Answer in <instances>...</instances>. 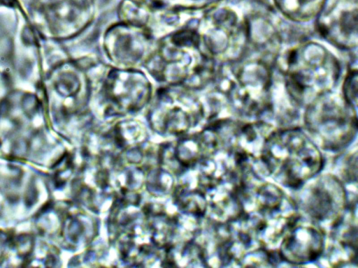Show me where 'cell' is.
<instances>
[{"instance_id": "1", "label": "cell", "mask_w": 358, "mask_h": 268, "mask_svg": "<svg viewBox=\"0 0 358 268\" xmlns=\"http://www.w3.org/2000/svg\"><path fill=\"white\" fill-rule=\"evenodd\" d=\"M236 227L258 246L277 251L287 231L300 215L294 199L278 185L250 178L241 195Z\"/></svg>"}, {"instance_id": "2", "label": "cell", "mask_w": 358, "mask_h": 268, "mask_svg": "<svg viewBox=\"0 0 358 268\" xmlns=\"http://www.w3.org/2000/svg\"><path fill=\"white\" fill-rule=\"evenodd\" d=\"M264 177L296 190L318 175L324 166L319 147L301 129H275L266 140L261 156Z\"/></svg>"}, {"instance_id": "3", "label": "cell", "mask_w": 358, "mask_h": 268, "mask_svg": "<svg viewBox=\"0 0 358 268\" xmlns=\"http://www.w3.org/2000/svg\"><path fill=\"white\" fill-rule=\"evenodd\" d=\"M278 57L287 91L297 105H307L331 91L339 77L336 58L317 43H301Z\"/></svg>"}, {"instance_id": "4", "label": "cell", "mask_w": 358, "mask_h": 268, "mask_svg": "<svg viewBox=\"0 0 358 268\" xmlns=\"http://www.w3.org/2000/svg\"><path fill=\"white\" fill-rule=\"evenodd\" d=\"M303 122L309 137L327 151L345 149L355 138L357 109L343 96L329 91L307 105Z\"/></svg>"}, {"instance_id": "5", "label": "cell", "mask_w": 358, "mask_h": 268, "mask_svg": "<svg viewBox=\"0 0 358 268\" xmlns=\"http://www.w3.org/2000/svg\"><path fill=\"white\" fill-rule=\"evenodd\" d=\"M224 83L223 91L238 115L257 121L271 112V71L263 59H251L237 64Z\"/></svg>"}, {"instance_id": "6", "label": "cell", "mask_w": 358, "mask_h": 268, "mask_svg": "<svg viewBox=\"0 0 358 268\" xmlns=\"http://www.w3.org/2000/svg\"><path fill=\"white\" fill-rule=\"evenodd\" d=\"M199 36L192 31H181L171 38L170 43L162 47L159 67L163 77L183 82L192 87L207 84L215 74L214 57L203 45Z\"/></svg>"}, {"instance_id": "7", "label": "cell", "mask_w": 358, "mask_h": 268, "mask_svg": "<svg viewBox=\"0 0 358 268\" xmlns=\"http://www.w3.org/2000/svg\"><path fill=\"white\" fill-rule=\"evenodd\" d=\"M294 199L299 212L320 225L325 232L345 215L350 203L344 184L336 175H317L296 189Z\"/></svg>"}, {"instance_id": "8", "label": "cell", "mask_w": 358, "mask_h": 268, "mask_svg": "<svg viewBox=\"0 0 358 268\" xmlns=\"http://www.w3.org/2000/svg\"><path fill=\"white\" fill-rule=\"evenodd\" d=\"M202 38L213 57L228 63L236 61L249 41L248 22L231 10H221L206 23Z\"/></svg>"}, {"instance_id": "9", "label": "cell", "mask_w": 358, "mask_h": 268, "mask_svg": "<svg viewBox=\"0 0 358 268\" xmlns=\"http://www.w3.org/2000/svg\"><path fill=\"white\" fill-rule=\"evenodd\" d=\"M325 241L324 230L300 213L283 236L277 252L280 262L303 265L318 261L323 253Z\"/></svg>"}, {"instance_id": "10", "label": "cell", "mask_w": 358, "mask_h": 268, "mask_svg": "<svg viewBox=\"0 0 358 268\" xmlns=\"http://www.w3.org/2000/svg\"><path fill=\"white\" fill-rule=\"evenodd\" d=\"M351 205L343 218L326 232L325 246L318 260H325L331 267L348 266L357 262V228L356 209Z\"/></svg>"}, {"instance_id": "11", "label": "cell", "mask_w": 358, "mask_h": 268, "mask_svg": "<svg viewBox=\"0 0 358 268\" xmlns=\"http://www.w3.org/2000/svg\"><path fill=\"white\" fill-rule=\"evenodd\" d=\"M317 27L324 38L340 48L351 49L357 45L356 8H333L320 18Z\"/></svg>"}, {"instance_id": "12", "label": "cell", "mask_w": 358, "mask_h": 268, "mask_svg": "<svg viewBox=\"0 0 358 268\" xmlns=\"http://www.w3.org/2000/svg\"><path fill=\"white\" fill-rule=\"evenodd\" d=\"M106 92L113 102L125 107H134L149 95L148 83L136 72H114L106 84Z\"/></svg>"}, {"instance_id": "13", "label": "cell", "mask_w": 358, "mask_h": 268, "mask_svg": "<svg viewBox=\"0 0 358 268\" xmlns=\"http://www.w3.org/2000/svg\"><path fill=\"white\" fill-rule=\"evenodd\" d=\"M281 12L296 22H306L320 11L324 0H275Z\"/></svg>"}, {"instance_id": "14", "label": "cell", "mask_w": 358, "mask_h": 268, "mask_svg": "<svg viewBox=\"0 0 358 268\" xmlns=\"http://www.w3.org/2000/svg\"><path fill=\"white\" fill-rule=\"evenodd\" d=\"M341 159L339 168V176L338 178L341 181L349 184H357V152L350 151Z\"/></svg>"}, {"instance_id": "15", "label": "cell", "mask_w": 358, "mask_h": 268, "mask_svg": "<svg viewBox=\"0 0 358 268\" xmlns=\"http://www.w3.org/2000/svg\"><path fill=\"white\" fill-rule=\"evenodd\" d=\"M357 71L352 70L350 71L345 77L343 83V96L352 106L357 109Z\"/></svg>"}]
</instances>
